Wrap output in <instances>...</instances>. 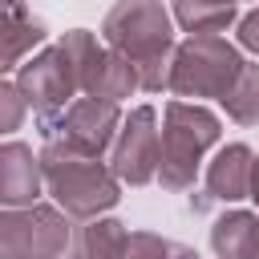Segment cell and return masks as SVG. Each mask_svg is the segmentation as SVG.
<instances>
[{
    "label": "cell",
    "instance_id": "cell-1",
    "mask_svg": "<svg viewBox=\"0 0 259 259\" xmlns=\"http://www.w3.org/2000/svg\"><path fill=\"white\" fill-rule=\"evenodd\" d=\"M101 32H105V45L138 69L142 89H150V93L170 89L178 45L170 36V16H166L162 0H117L105 12Z\"/></svg>",
    "mask_w": 259,
    "mask_h": 259
},
{
    "label": "cell",
    "instance_id": "cell-2",
    "mask_svg": "<svg viewBox=\"0 0 259 259\" xmlns=\"http://www.w3.org/2000/svg\"><path fill=\"white\" fill-rule=\"evenodd\" d=\"M40 170H45V186L57 198V206L69 219H97L101 210H109L121 190H117V174L113 166H101V158L77 154L61 142H45L40 150Z\"/></svg>",
    "mask_w": 259,
    "mask_h": 259
},
{
    "label": "cell",
    "instance_id": "cell-3",
    "mask_svg": "<svg viewBox=\"0 0 259 259\" xmlns=\"http://www.w3.org/2000/svg\"><path fill=\"white\" fill-rule=\"evenodd\" d=\"M223 125L210 109L198 101H170L166 121H162V162H158V182L166 190H186L198 174L202 154L219 142Z\"/></svg>",
    "mask_w": 259,
    "mask_h": 259
},
{
    "label": "cell",
    "instance_id": "cell-4",
    "mask_svg": "<svg viewBox=\"0 0 259 259\" xmlns=\"http://www.w3.org/2000/svg\"><path fill=\"white\" fill-rule=\"evenodd\" d=\"M243 65L247 61L223 36H190L174 53L170 89L178 97H219L223 101L231 93V85L239 81Z\"/></svg>",
    "mask_w": 259,
    "mask_h": 259
},
{
    "label": "cell",
    "instance_id": "cell-5",
    "mask_svg": "<svg viewBox=\"0 0 259 259\" xmlns=\"http://www.w3.org/2000/svg\"><path fill=\"white\" fill-rule=\"evenodd\" d=\"M69 243L73 231L57 206H4L0 214V259H61Z\"/></svg>",
    "mask_w": 259,
    "mask_h": 259
},
{
    "label": "cell",
    "instance_id": "cell-6",
    "mask_svg": "<svg viewBox=\"0 0 259 259\" xmlns=\"http://www.w3.org/2000/svg\"><path fill=\"white\" fill-rule=\"evenodd\" d=\"M61 45H65L69 57L77 61V77H81V93H85V97H101V101H113V105H117L121 97H130L134 89H142L138 69H134L121 53L101 49L93 32L73 28V32L61 36Z\"/></svg>",
    "mask_w": 259,
    "mask_h": 259
},
{
    "label": "cell",
    "instance_id": "cell-7",
    "mask_svg": "<svg viewBox=\"0 0 259 259\" xmlns=\"http://www.w3.org/2000/svg\"><path fill=\"white\" fill-rule=\"evenodd\" d=\"M16 85H20L24 101L40 113V121H53V113H65L73 105V93H81L77 61L69 57L65 45H53L16 69Z\"/></svg>",
    "mask_w": 259,
    "mask_h": 259
},
{
    "label": "cell",
    "instance_id": "cell-8",
    "mask_svg": "<svg viewBox=\"0 0 259 259\" xmlns=\"http://www.w3.org/2000/svg\"><path fill=\"white\" fill-rule=\"evenodd\" d=\"M45 125V142H61L77 154H89V158H101V150L113 142V134L121 130V113L113 101H101V97H77L61 117L53 121H40Z\"/></svg>",
    "mask_w": 259,
    "mask_h": 259
},
{
    "label": "cell",
    "instance_id": "cell-9",
    "mask_svg": "<svg viewBox=\"0 0 259 259\" xmlns=\"http://www.w3.org/2000/svg\"><path fill=\"white\" fill-rule=\"evenodd\" d=\"M158 162H162V130H158V113L154 105H138L121 130H117V142H113V174L130 186H146L158 178Z\"/></svg>",
    "mask_w": 259,
    "mask_h": 259
},
{
    "label": "cell",
    "instance_id": "cell-10",
    "mask_svg": "<svg viewBox=\"0 0 259 259\" xmlns=\"http://www.w3.org/2000/svg\"><path fill=\"white\" fill-rule=\"evenodd\" d=\"M251 170H255V154L243 142H231L214 154V162L206 166V190L202 198H194V210L210 206V202H239L251 194Z\"/></svg>",
    "mask_w": 259,
    "mask_h": 259
},
{
    "label": "cell",
    "instance_id": "cell-11",
    "mask_svg": "<svg viewBox=\"0 0 259 259\" xmlns=\"http://www.w3.org/2000/svg\"><path fill=\"white\" fill-rule=\"evenodd\" d=\"M40 158L24 142H4L0 146V202L4 206H36L40 194Z\"/></svg>",
    "mask_w": 259,
    "mask_h": 259
},
{
    "label": "cell",
    "instance_id": "cell-12",
    "mask_svg": "<svg viewBox=\"0 0 259 259\" xmlns=\"http://www.w3.org/2000/svg\"><path fill=\"white\" fill-rule=\"evenodd\" d=\"M210 247L219 259H259V214L231 210L210 227Z\"/></svg>",
    "mask_w": 259,
    "mask_h": 259
},
{
    "label": "cell",
    "instance_id": "cell-13",
    "mask_svg": "<svg viewBox=\"0 0 259 259\" xmlns=\"http://www.w3.org/2000/svg\"><path fill=\"white\" fill-rule=\"evenodd\" d=\"M174 16L190 36H219L235 20V4H227V0H174Z\"/></svg>",
    "mask_w": 259,
    "mask_h": 259
},
{
    "label": "cell",
    "instance_id": "cell-14",
    "mask_svg": "<svg viewBox=\"0 0 259 259\" xmlns=\"http://www.w3.org/2000/svg\"><path fill=\"white\" fill-rule=\"evenodd\" d=\"M45 40V20H36L24 8H8L4 16V65L0 69H20V57Z\"/></svg>",
    "mask_w": 259,
    "mask_h": 259
},
{
    "label": "cell",
    "instance_id": "cell-15",
    "mask_svg": "<svg viewBox=\"0 0 259 259\" xmlns=\"http://www.w3.org/2000/svg\"><path fill=\"white\" fill-rule=\"evenodd\" d=\"M130 227L117 219H93L81 231V259H121L130 247Z\"/></svg>",
    "mask_w": 259,
    "mask_h": 259
},
{
    "label": "cell",
    "instance_id": "cell-16",
    "mask_svg": "<svg viewBox=\"0 0 259 259\" xmlns=\"http://www.w3.org/2000/svg\"><path fill=\"white\" fill-rule=\"evenodd\" d=\"M223 109L231 121L239 125H255L259 121V65H243L239 81L231 85V93L223 97Z\"/></svg>",
    "mask_w": 259,
    "mask_h": 259
},
{
    "label": "cell",
    "instance_id": "cell-17",
    "mask_svg": "<svg viewBox=\"0 0 259 259\" xmlns=\"http://www.w3.org/2000/svg\"><path fill=\"white\" fill-rule=\"evenodd\" d=\"M121 259H198V251H194V247H182V243H174V239L150 235V231H134Z\"/></svg>",
    "mask_w": 259,
    "mask_h": 259
},
{
    "label": "cell",
    "instance_id": "cell-18",
    "mask_svg": "<svg viewBox=\"0 0 259 259\" xmlns=\"http://www.w3.org/2000/svg\"><path fill=\"white\" fill-rule=\"evenodd\" d=\"M0 101H4L0 130H16V121H20V109L28 105V101H24V93H20V85H16V81H4V85H0Z\"/></svg>",
    "mask_w": 259,
    "mask_h": 259
},
{
    "label": "cell",
    "instance_id": "cell-19",
    "mask_svg": "<svg viewBox=\"0 0 259 259\" xmlns=\"http://www.w3.org/2000/svg\"><path fill=\"white\" fill-rule=\"evenodd\" d=\"M239 40H243V49L259 53V8H255V12H247V16L239 20Z\"/></svg>",
    "mask_w": 259,
    "mask_h": 259
},
{
    "label": "cell",
    "instance_id": "cell-20",
    "mask_svg": "<svg viewBox=\"0 0 259 259\" xmlns=\"http://www.w3.org/2000/svg\"><path fill=\"white\" fill-rule=\"evenodd\" d=\"M251 198L259 202V154H255V170H251Z\"/></svg>",
    "mask_w": 259,
    "mask_h": 259
},
{
    "label": "cell",
    "instance_id": "cell-21",
    "mask_svg": "<svg viewBox=\"0 0 259 259\" xmlns=\"http://www.w3.org/2000/svg\"><path fill=\"white\" fill-rule=\"evenodd\" d=\"M4 8H24V0H4Z\"/></svg>",
    "mask_w": 259,
    "mask_h": 259
},
{
    "label": "cell",
    "instance_id": "cell-22",
    "mask_svg": "<svg viewBox=\"0 0 259 259\" xmlns=\"http://www.w3.org/2000/svg\"><path fill=\"white\" fill-rule=\"evenodd\" d=\"M227 4H235V0H227Z\"/></svg>",
    "mask_w": 259,
    "mask_h": 259
}]
</instances>
